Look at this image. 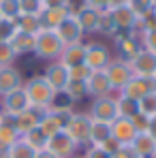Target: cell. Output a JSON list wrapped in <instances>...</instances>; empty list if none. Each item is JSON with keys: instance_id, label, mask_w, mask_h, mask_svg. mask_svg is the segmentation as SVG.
Returning <instances> with one entry per match:
<instances>
[{"instance_id": "6da1fadb", "label": "cell", "mask_w": 156, "mask_h": 158, "mask_svg": "<svg viewBox=\"0 0 156 158\" xmlns=\"http://www.w3.org/2000/svg\"><path fill=\"white\" fill-rule=\"evenodd\" d=\"M24 90H26V96L30 101L32 107H43V109H49L53 105V98H56V90L45 81L43 75H34L24 83Z\"/></svg>"}, {"instance_id": "7a4b0ae2", "label": "cell", "mask_w": 156, "mask_h": 158, "mask_svg": "<svg viewBox=\"0 0 156 158\" xmlns=\"http://www.w3.org/2000/svg\"><path fill=\"white\" fill-rule=\"evenodd\" d=\"M64 49V43L60 41V36L56 34V30L49 28H41L36 34H34V53L43 60H58L60 53Z\"/></svg>"}, {"instance_id": "3957f363", "label": "cell", "mask_w": 156, "mask_h": 158, "mask_svg": "<svg viewBox=\"0 0 156 158\" xmlns=\"http://www.w3.org/2000/svg\"><path fill=\"white\" fill-rule=\"evenodd\" d=\"M113 43H116V52H118L116 58H120L124 62H130L137 53L143 49L141 47V34H137L135 30L133 32H118L113 36Z\"/></svg>"}, {"instance_id": "277c9868", "label": "cell", "mask_w": 156, "mask_h": 158, "mask_svg": "<svg viewBox=\"0 0 156 158\" xmlns=\"http://www.w3.org/2000/svg\"><path fill=\"white\" fill-rule=\"evenodd\" d=\"M90 128H92V118H90V113H73L71 120H69L66 126H64V131L69 132V137L77 143L79 148H81V145H88Z\"/></svg>"}, {"instance_id": "5b68a950", "label": "cell", "mask_w": 156, "mask_h": 158, "mask_svg": "<svg viewBox=\"0 0 156 158\" xmlns=\"http://www.w3.org/2000/svg\"><path fill=\"white\" fill-rule=\"evenodd\" d=\"M107 79H109V83H111V88H113V92H120L124 85H126V81L133 77V69H130L129 62H124V60H120V58H111L109 60V64L103 69Z\"/></svg>"}, {"instance_id": "8992f818", "label": "cell", "mask_w": 156, "mask_h": 158, "mask_svg": "<svg viewBox=\"0 0 156 158\" xmlns=\"http://www.w3.org/2000/svg\"><path fill=\"white\" fill-rule=\"evenodd\" d=\"M83 45H86V66L92 69V71H103L111 60L109 47L101 41H90V43H83Z\"/></svg>"}, {"instance_id": "52a82bcc", "label": "cell", "mask_w": 156, "mask_h": 158, "mask_svg": "<svg viewBox=\"0 0 156 158\" xmlns=\"http://www.w3.org/2000/svg\"><path fill=\"white\" fill-rule=\"evenodd\" d=\"M47 150H49L52 154H56L58 158H75V152L79 150V145L69 137L66 131H58L56 135L49 137Z\"/></svg>"}, {"instance_id": "ba28073f", "label": "cell", "mask_w": 156, "mask_h": 158, "mask_svg": "<svg viewBox=\"0 0 156 158\" xmlns=\"http://www.w3.org/2000/svg\"><path fill=\"white\" fill-rule=\"evenodd\" d=\"M90 118L94 122H105L111 124L118 118V107H116V96H103V98H94L92 109H90Z\"/></svg>"}, {"instance_id": "9c48e42d", "label": "cell", "mask_w": 156, "mask_h": 158, "mask_svg": "<svg viewBox=\"0 0 156 158\" xmlns=\"http://www.w3.org/2000/svg\"><path fill=\"white\" fill-rule=\"evenodd\" d=\"M150 92H156V81L150 77H137V75H133V77L126 81V85L118 92V94H124V96H129L133 101H141L145 94H150Z\"/></svg>"}, {"instance_id": "30bf717a", "label": "cell", "mask_w": 156, "mask_h": 158, "mask_svg": "<svg viewBox=\"0 0 156 158\" xmlns=\"http://www.w3.org/2000/svg\"><path fill=\"white\" fill-rule=\"evenodd\" d=\"M45 113H47V109L30 105L26 111H22V113L13 115V126H15L17 135L22 137V135H26L28 131H32L34 126H39V122H41V118H43Z\"/></svg>"}, {"instance_id": "8fae6325", "label": "cell", "mask_w": 156, "mask_h": 158, "mask_svg": "<svg viewBox=\"0 0 156 158\" xmlns=\"http://www.w3.org/2000/svg\"><path fill=\"white\" fill-rule=\"evenodd\" d=\"M28 107H30V101H28V96H26L24 85L17 88V90H13V92H9V94H4V96H0V109L6 115H17V113L26 111Z\"/></svg>"}, {"instance_id": "7c38bea8", "label": "cell", "mask_w": 156, "mask_h": 158, "mask_svg": "<svg viewBox=\"0 0 156 158\" xmlns=\"http://www.w3.org/2000/svg\"><path fill=\"white\" fill-rule=\"evenodd\" d=\"M129 64H130V69H133V75L154 79V75H156V53L148 52V49H141Z\"/></svg>"}, {"instance_id": "4fadbf2b", "label": "cell", "mask_w": 156, "mask_h": 158, "mask_svg": "<svg viewBox=\"0 0 156 158\" xmlns=\"http://www.w3.org/2000/svg\"><path fill=\"white\" fill-rule=\"evenodd\" d=\"M43 77H45V81H47L53 90H56V94L64 92L66 83L71 81V79H69V69H66L62 62H58V60H53V62L47 64V69H45Z\"/></svg>"}, {"instance_id": "5bb4252c", "label": "cell", "mask_w": 156, "mask_h": 158, "mask_svg": "<svg viewBox=\"0 0 156 158\" xmlns=\"http://www.w3.org/2000/svg\"><path fill=\"white\" fill-rule=\"evenodd\" d=\"M109 15H111L113 24H116V28L120 32H133V30H137V26H139V15L130 9L129 4L118 6V9H111Z\"/></svg>"}, {"instance_id": "9a60e30c", "label": "cell", "mask_w": 156, "mask_h": 158, "mask_svg": "<svg viewBox=\"0 0 156 158\" xmlns=\"http://www.w3.org/2000/svg\"><path fill=\"white\" fill-rule=\"evenodd\" d=\"M86 88H88V96H92V101L113 94V88H111L109 79L105 75V71H92L88 81H86Z\"/></svg>"}, {"instance_id": "2e32d148", "label": "cell", "mask_w": 156, "mask_h": 158, "mask_svg": "<svg viewBox=\"0 0 156 158\" xmlns=\"http://www.w3.org/2000/svg\"><path fill=\"white\" fill-rule=\"evenodd\" d=\"M56 34L60 36V41L64 43V45H73V43H83V30L81 26L77 24V19H75V15H69L60 26L56 28Z\"/></svg>"}, {"instance_id": "e0dca14e", "label": "cell", "mask_w": 156, "mask_h": 158, "mask_svg": "<svg viewBox=\"0 0 156 158\" xmlns=\"http://www.w3.org/2000/svg\"><path fill=\"white\" fill-rule=\"evenodd\" d=\"M109 126H111V137H113L120 145H130L133 139L137 137V131L133 128L130 120H126V118H116Z\"/></svg>"}, {"instance_id": "ac0fdd59", "label": "cell", "mask_w": 156, "mask_h": 158, "mask_svg": "<svg viewBox=\"0 0 156 158\" xmlns=\"http://www.w3.org/2000/svg\"><path fill=\"white\" fill-rule=\"evenodd\" d=\"M24 85V79H22V73L15 69V66H4L0 69V96L17 90Z\"/></svg>"}, {"instance_id": "d6986e66", "label": "cell", "mask_w": 156, "mask_h": 158, "mask_svg": "<svg viewBox=\"0 0 156 158\" xmlns=\"http://www.w3.org/2000/svg\"><path fill=\"white\" fill-rule=\"evenodd\" d=\"M58 62H62L66 69L77 66V64H86V45H83V43L64 45V49H62V53H60Z\"/></svg>"}, {"instance_id": "ffe728a7", "label": "cell", "mask_w": 156, "mask_h": 158, "mask_svg": "<svg viewBox=\"0 0 156 158\" xmlns=\"http://www.w3.org/2000/svg\"><path fill=\"white\" fill-rule=\"evenodd\" d=\"M130 148H133V152H135L139 158H154L156 139L150 135V132H137V137L133 139Z\"/></svg>"}, {"instance_id": "44dd1931", "label": "cell", "mask_w": 156, "mask_h": 158, "mask_svg": "<svg viewBox=\"0 0 156 158\" xmlns=\"http://www.w3.org/2000/svg\"><path fill=\"white\" fill-rule=\"evenodd\" d=\"M99 17H101V11H96V9H92V6H83V4L79 6V11L75 13V19H77L79 26H81L83 34H88V32H96Z\"/></svg>"}, {"instance_id": "7402d4cb", "label": "cell", "mask_w": 156, "mask_h": 158, "mask_svg": "<svg viewBox=\"0 0 156 158\" xmlns=\"http://www.w3.org/2000/svg\"><path fill=\"white\" fill-rule=\"evenodd\" d=\"M69 15H71L69 6H58V9H43L41 15H39V19H41V26L43 28L56 30Z\"/></svg>"}, {"instance_id": "603a6c76", "label": "cell", "mask_w": 156, "mask_h": 158, "mask_svg": "<svg viewBox=\"0 0 156 158\" xmlns=\"http://www.w3.org/2000/svg\"><path fill=\"white\" fill-rule=\"evenodd\" d=\"M19 139V135L13 126V115H6L2 113V120H0V150H9L15 141Z\"/></svg>"}, {"instance_id": "cb8c5ba5", "label": "cell", "mask_w": 156, "mask_h": 158, "mask_svg": "<svg viewBox=\"0 0 156 158\" xmlns=\"http://www.w3.org/2000/svg\"><path fill=\"white\" fill-rule=\"evenodd\" d=\"M39 128L45 132L47 137H52V135H56L58 131H64V120L60 118L58 111L47 109V113H45V115L41 118V122H39Z\"/></svg>"}, {"instance_id": "d4e9b609", "label": "cell", "mask_w": 156, "mask_h": 158, "mask_svg": "<svg viewBox=\"0 0 156 158\" xmlns=\"http://www.w3.org/2000/svg\"><path fill=\"white\" fill-rule=\"evenodd\" d=\"M15 56H24V53H34V34H26V32H19L9 41Z\"/></svg>"}, {"instance_id": "484cf974", "label": "cell", "mask_w": 156, "mask_h": 158, "mask_svg": "<svg viewBox=\"0 0 156 158\" xmlns=\"http://www.w3.org/2000/svg\"><path fill=\"white\" fill-rule=\"evenodd\" d=\"M116 107H118V118H126L130 120L135 113H139V101H133L124 94L116 96Z\"/></svg>"}, {"instance_id": "4316f807", "label": "cell", "mask_w": 156, "mask_h": 158, "mask_svg": "<svg viewBox=\"0 0 156 158\" xmlns=\"http://www.w3.org/2000/svg\"><path fill=\"white\" fill-rule=\"evenodd\" d=\"M111 137V126L105 122H94L92 120V128H90V139L88 145H101L103 141H107Z\"/></svg>"}, {"instance_id": "83f0119b", "label": "cell", "mask_w": 156, "mask_h": 158, "mask_svg": "<svg viewBox=\"0 0 156 158\" xmlns=\"http://www.w3.org/2000/svg\"><path fill=\"white\" fill-rule=\"evenodd\" d=\"M22 139L26 141L28 145L34 150V152H39V150H45L47 148V141H49V137L45 135V132L41 131L39 126H34L32 131H28L26 135H22Z\"/></svg>"}, {"instance_id": "f1b7e54d", "label": "cell", "mask_w": 156, "mask_h": 158, "mask_svg": "<svg viewBox=\"0 0 156 158\" xmlns=\"http://www.w3.org/2000/svg\"><path fill=\"white\" fill-rule=\"evenodd\" d=\"M15 26H17L19 32H26V34H36L43 28L39 15H22V13L15 17Z\"/></svg>"}, {"instance_id": "f546056e", "label": "cell", "mask_w": 156, "mask_h": 158, "mask_svg": "<svg viewBox=\"0 0 156 158\" xmlns=\"http://www.w3.org/2000/svg\"><path fill=\"white\" fill-rule=\"evenodd\" d=\"M71 103H79L88 96V88H86V81H69L64 92H62Z\"/></svg>"}, {"instance_id": "4dcf8cb0", "label": "cell", "mask_w": 156, "mask_h": 158, "mask_svg": "<svg viewBox=\"0 0 156 158\" xmlns=\"http://www.w3.org/2000/svg\"><path fill=\"white\" fill-rule=\"evenodd\" d=\"M34 154H36V152L28 145L22 137H19V139L6 150V156H9V158H34Z\"/></svg>"}, {"instance_id": "1f68e13d", "label": "cell", "mask_w": 156, "mask_h": 158, "mask_svg": "<svg viewBox=\"0 0 156 158\" xmlns=\"http://www.w3.org/2000/svg\"><path fill=\"white\" fill-rule=\"evenodd\" d=\"M96 32H101L105 36H116L120 30L116 28L113 24V19H111V15H109V11H101V17H99V26H96Z\"/></svg>"}, {"instance_id": "d6a6232c", "label": "cell", "mask_w": 156, "mask_h": 158, "mask_svg": "<svg viewBox=\"0 0 156 158\" xmlns=\"http://www.w3.org/2000/svg\"><path fill=\"white\" fill-rule=\"evenodd\" d=\"M0 15L4 19H15L19 15V0H0Z\"/></svg>"}, {"instance_id": "836d02e7", "label": "cell", "mask_w": 156, "mask_h": 158, "mask_svg": "<svg viewBox=\"0 0 156 158\" xmlns=\"http://www.w3.org/2000/svg\"><path fill=\"white\" fill-rule=\"evenodd\" d=\"M15 58H17V56H15V52H13L11 43H9V41H0V69L13 66Z\"/></svg>"}, {"instance_id": "e575fe53", "label": "cell", "mask_w": 156, "mask_h": 158, "mask_svg": "<svg viewBox=\"0 0 156 158\" xmlns=\"http://www.w3.org/2000/svg\"><path fill=\"white\" fill-rule=\"evenodd\" d=\"M43 2L41 0H19V13L22 15H41Z\"/></svg>"}, {"instance_id": "d590c367", "label": "cell", "mask_w": 156, "mask_h": 158, "mask_svg": "<svg viewBox=\"0 0 156 158\" xmlns=\"http://www.w3.org/2000/svg\"><path fill=\"white\" fill-rule=\"evenodd\" d=\"M139 111L145 113V115H156V92H150L145 94L141 101H139Z\"/></svg>"}, {"instance_id": "8d00e7d4", "label": "cell", "mask_w": 156, "mask_h": 158, "mask_svg": "<svg viewBox=\"0 0 156 158\" xmlns=\"http://www.w3.org/2000/svg\"><path fill=\"white\" fill-rule=\"evenodd\" d=\"M17 34V26H15V19H0V41H11L13 36Z\"/></svg>"}, {"instance_id": "74e56055", "label": "cell", "mask_w": 156, "mask_h": 158, "mask_svg": "<svg viewBox=\"0 0 156 158\" xmlns=\"http://www.w3.org/2000/svg\"><path fill=\"white\" fill-rule=\"evenodd\" d=\"M154 28H156V9L152 6L150 11H145V13L139 17V26H137V30L145 32V30H154Z\"/></svg>"}, {"instance_id": "f35d334b", "label": "cell", "mask_w": 156, "mask_h": 158, "mask_svg": "<svg viewBox=\"0 0 156 158\" xmlns=\"http://www.w3.org/2000/svg\"><path fill=\"white\" fill-rule=\"evenodd\" d=\"M90 73H92V69H88L86 64H77V66L69 69V79L71 81H88Z\"/></svg>"}, {"instance_id": "ab89813d", "label": "cell", "mask_w": 156, "mask_h": 158, "mask_svg": "<svg viewBox=\"0 0 156 158\" xmlns=\"http://www.w3.org/2000/svg\"><path fill=\"white\" fill-rule=\"evenodd\" d=\"M130 124H133V128L137 132H148V128H150V115L139 111V113H135L130 118Z\"/></svg>"}, {"instance_id": "60d3db41", "label": "cell", "mask_w": 156, "mask_h": 158, "mask_svg": "<svg viewBox=\"0 0 156 158\" xmlns=\"http://www.w3.org/2000/svg\"><path fill=\"white\" fill-rule=\"evenodd\" d=\"M141 47L148 49V52H152V53H156V28L154 30L141 32Z\"/></svg>"}, {"instance_id": "b9f144b4", "label": "cell", "mask_w": 156, "mask_h": 158, "mask_svg": "<svg viewBox=\"0 0 156 158\" xmlns=\"http://www.w3.org/2000/svg\"><path fill=\"white\" fill-rule=\"evenodd\" d=\"M129 6L141 17L145 11H150L152 9V0H129Z\"/></svg>"}, {"instance_id": "7bdbcfd3", "label": "cell", "mask_w": 156, "mask_h": 158, "mask_svg": "<svg viewBox=\"0 0 156 158\" xmlns=\"http://www.w3.org/2000/svg\"><path fill=\"white\" fill-rule=\"evenodd\" d=\"M99 148L103 150L105 154H109V156H111V154H113V152H118V150H120L122 145H120V143H118V141H116L113 137H109V139H107V141H103V143H101Z\"/></svg>"}, {"instance_id": "ee69618b", "label": "cell", "mask_w": 156, "mask_h": 158, "mask_svg": "<svg viewBox=\"0 0 156 158\" xmlns=\"http://www.w3.org/2000/svg\"><path fill=\"white\" fill-rule=\"evenodd\" d=\"M81 158H109V154H105L99 145H86V154Z\"/></svg>"}, {"instance_id": "f6af8a7d", "label": "cell", "mask_w": 156, "mask_h": 158, "mask_svg": "<svg viewBox=\"0 0 156 158\" xmlns=\"http://www.w3.org/2000/svg\"><path fill=\"white\" fill-rule=\"evenodd\" d=\"M109 158H139V156L133 152V148H130V145H122L118 152H113Z\"/></svg>"}, {"instance_id": "bcb514c9", "label": "cell", "mask_w": 156, "mask_h": 158, "mask_svg": "<svg viewBox=\"0 0 156 158\" xmlns=\"http://www.w3.org/2000/svg\"><path fill=\"white\" fill-rule=\"evenodd\" d=\"M83 6H92L96 11H107V0H81Z\"/></svg>"}, {"instance_id": "7dc6e473", "label": "cell", "mask_w": 156, "mask_h": 158, "mask_svg": "<svg viewBox=\"0 0 156 158\" xmlns=\"http://www.w3.org/2000/svg\"><path fill=\"white\" fill-rule=\"evenodd\" d=\"M73 0H43V9H58V6H69Z\"/></svg>"}, {"instance_id": "c3c4849f", "label": "cell", "mask_w": 156, "mask_h": 158, "mask_svg": "<svg viewBox=\"0 0 156 158\" xmlns=\"http://www.w3.org/2000/svg\"><path fill=\"white\" fill-rule=\"evenodd\" d=\"M124 4H129V0H107V11L118 9V6H124Z\"/></svg>"}, {"instance_id": "681fc988", "label": "cell", "mask_w": 156, "mask_h": 158, "mask_svg": "<svg viewBox=\"0 0 156 158\" xmlns=\"http://www.w3.org/2000/svg\"><path fill=\"white\" fill-rule=\"evenodd\" d=\"M34 158H58V156H56V154H52V152L45 148V150H39V152L34 154Z\"/></svg>"}, {"instance_id": "f907efd6", "label": "cell", "mask_w": 156, "mask_h": 158, "mask_svg": "<svg viewBox=\"0 0 156 158\" xmlns=\"http://www.w3.org/2000/svg\"><path fill=\"white\" fill-rule=\"evenodd\" d=\"M148 132H150V135L156 139V115H152V118H150V128H148Z\"/></svg>"}, {"instance_id": "816d5d0a", "label": "cell", "mask_w": 156, "mask_h": 158, "mask_svg": "<svg viewBox=\"0 0 156 158\" xmlns=\"http://www.w3.org/2000/svg\"><path fill=\"white\" fill-rule=\"evenodd\" d=\"M152 6H154V9H156V0H152Z\"/></svg>"}, {"instance_id": "f5cc1de1", "label": "cell", "mask_w": 156, "mask_h": 158, "mask_svg": "<svg viewBox=\"0 0 156 158\" xmlns=\"http://www.w3.org/2000/svg\"><path fill=\"white\" fill-rule=\"evenodd\" d=\"M0 120H2V109H0Z\"/></svg>"}, {"instance_id": "db71d44e", "label": "cell", "mask_w": 156, "mask_h": 158, "mask_svg": "<svg viewBox=\"0 0 156 158\" xmlns=\"http://www.w3.org/2000/svg\"><path fill=\"white\" fill-rule=\"evenodd\" d=\"M0 158H2V150H0Z\"/></svg>"}, {"instance_id": "11a10c76", "label": "cell", "mask_w": 156, "mask_h": 158, "mask_svg": "<svg viewBox=\"0 0 156 158\" xmlns=\"http://www.w3.org/2000/svg\"><path fill=\"white\" fill-rule=\"evenodd\" d=\"M154 158H156V152H154Z\"/></svg>"}, {"instance_id": "9f6ffc18", "label": "cell", "mask_w": 156, "mask_h": 158, "mask_svg": "<svg viewBox=\"0 0 156 158\" xmlns=\"http://www.w3.org/2000/svg\"><path fill=\"white\" fill-rule=\"evenodd\" d=\"M154 81H156V75H154Z\"/></svg>"}, {"instance_id": "6f0895ef", "label": "cell", "mask_w": 156, "mask_h": 158, "mask_svg": "<svg viewBox=\"0 0 156 158\" xmlns=\"http://www.w3.org/2000/svg\"><path fill=\"white\" fill-rule=\"evenodd\" d=\"M0 19H2V15H0Z\"/></svg>"}, {"instance_id": "680465c9", "label": "cell", "mask_w": 156, "mask_h": 158, "mask_svg": "<svg viewBox=\"0 0 156 158\" xmlns=\"http://www.w3.org/2000/svg\"><path fill=\"white\" fill-rule=\"evenodd\" d=\"M41 2H43V0H41Z\"/></svg>"}]
</instances>
